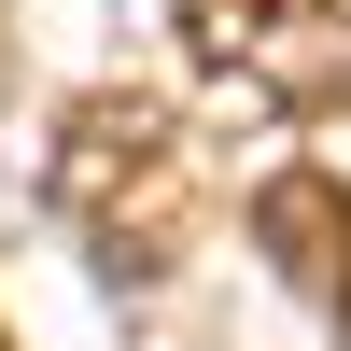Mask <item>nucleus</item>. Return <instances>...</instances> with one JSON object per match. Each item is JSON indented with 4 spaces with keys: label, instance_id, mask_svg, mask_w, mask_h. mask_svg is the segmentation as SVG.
<instances>
[{
    "label": "nucleus",
    "instance_id": "nucleus-1",
    "mask_svg": "<svg viewBox=\"0 0 351 351\" xmlns=\"http://www.w3.org/2000/svg\"><path fill=\"white\" fill-rule=\"evenodd\" d=\"M56 225H71L99 267L127 281H169L197 239V197H211V169H197V127L169 99H141V84H84L71 112H56Z\"/></svg>",
    "mask_w": 351,
    "mask_h": 351
},
{
    "label": "nucleus",
    "instance_id": "nucleus-2",
    "mask_svg": "<svg viewBox=\"0 0 351 351\" xmlns=\"http://www.w3.org/2000/svg\"><path fill=\"white\" fill-rule=\"evenodd\" d=\"M169 28L267 112H351V0H169Z\"/></svg>",
    "mask_w": 351,
    "mask_h": 351
},
{
    "label": "nucleus",
    "instance_id": "nucleus-3",
    "mask_svg": "<svg viewBox=\"0 0 351 351\" xmlns=\"http://www.w3.org/2000/svg\"><path fill=\"white\" fill-rule=\"evenodd\" d=\"M253 253L351 337V183L337 169H267V183H253Z\"/></svg>",
    "mask_w": 351,
    "mask_h": 351
},
{
    "label": "nucleus",
    "instance_id": "nucleus-4",
    "mask_svg": "<svg viewBox=\"0 0 351 351\" xmlns=\"http://www.w3.org/2000/svg\"><path fill=\"white\" fill-rule=\"evenodd\" d=\"M0 351H14V324H0Z\"/></svg>",
    "mask_w": 351,
    "mask_h": 351
}]
</instances>
